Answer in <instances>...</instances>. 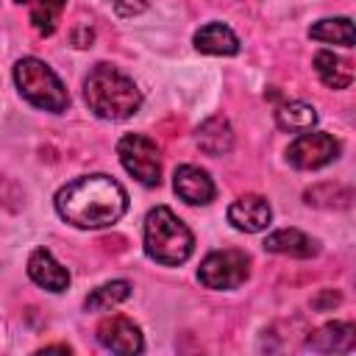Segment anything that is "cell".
<instances>
[{
	"instance_id": "cell-12",
	"label": "cell",
	"mask_w": 356,
	"mask_h": 356,
	"mask_svg": "<svg viewBox=\"0 0 356 356\" xmlns=\"http://www.w3.org/2000/svg\"><path fill=\"white\" fill-rule=\"evenodd\" d=\"M264 250L281 253V256H292V259H312L320 248H317V242L309 234H303L298 228H281V231L267 234Z\"/></svg>"
},
{
	"instance_id": "cell-6",
	"label": "cell",
	"mask_w": 356,
	"mask_h": 356,
	"mask_svg": "<svg viewBox=\"0 0 356 356\" xmlns=\"http://www.w3.org/2000/svg\"><path fill=\"white\" fill-rule=\"evenodd\" d=\"M250 273V256L236 248L214 250L200 261L197 278L209 289H236Z\"/></svg>"
},
{
	"instance_id": "cell-1",
	"label": "cell",
	"mask_w": 356,
	"mask_h": 356,
	"mask_svg": "<svg viewBox=\"0 0 356 356\" xmlns=\"http://www.w3.org/2000/svg\"><path fill=\"white\" fill-rule=\"evenodd\" d=\"M128 209L125 189L108 175H81L56 192V211L75 228H103Z\"/></svg>"
},
{
	"instance_id": "cell-8",
	"label": "cell",
	"mask_w": 356,
	"mask_h": 356,
	"mask_svg": "<svg viewBox=\"0 0 356 356\" xmlns=\"http://www.w3.org/2000/svg\"><path fill=\"white\" fill-rule=\"evenodd\" d=\"M97 342L111 353H139L145 348L139 325L122 314H111L97 325Z\"/></svg>"
},
{
	"instance_id": "cell-22",
	"label": "cell",
	"mask_w": 356,
	"mask_h": 356,
	"mask_svg": "<svg viewBox=\"0 0 356 356\" xmlns=\"http://www.w3.org/2000/svg\"><path fill=\"white\" fill-rule=\"evenodd\" d=\"M92 36H95L92 28H89V25H81V28L72 31V44H75V47H89V44H92Z\"/></svg>"
},
{
	"instance_id": "cell-17",
	"label": "cell",
	"mask_w": 356,
	"mask_h": 356,
	"mask_svg": "<svg viewBox=\"0 0 356 356\" xmlns=\"http://www.w3.org/2000/svg\"><path fill=\"white\" fill-rule=\"evenodd\" d=\"M275 122H278L281 131L303 134V131H312V128H314L317 111H314V106H309V103H303V100H289V103L278 106Z\"/></svg>"
},
{
	"instance_id": "cell-10",
	"label": "cell",
	"mask_w": 356,
	"mask_h": 356,
	"mask_svg": "<svg viewBox=\"0 0 356 356\" xmlns=\"http://www.w3.org/2000/svg\"><path fill=\"white\" fill-rule=\"evenodd\" d=\"M172 189L181 200L192 203V206H203L214 200V181L209 178L206 170L195 167V164H181L172 175Z\"/></svg>"
},
{
	"instance_id": "cell-18",
	"label": "cell",
	"mask_w": 356,
	"mask_h": 356,
	"mask_svg": "<svg viewBox=\"0 0 356 356\" xmlns=\"http://www.w3.org/2000/svg\"><path fill=\"white\" fill-rule=\"evenodd\" d=\"M17 3H28L31 6V25L39 36H50L61 19V11L67 6V0H17Z\"/></svg>"
},
{
	"instance_id": "cell-11",
	"label": "cell",
	"mask_w": 356,
	"mask_h": 356,
	"mask_svg": "<svg viewBox=\"0 0 356 356\" xmlns=\"http://www.w3.org/2000/svg\"><path fill=\"white\" fill-rule=\"evenodd\" d=\"M28 275H31L33 284H39L47 292H64L70 286V273L44 248H36L31 253V259H28Z\"/></svg>"
},
{
	"instance_id": "cell-13",
	"label": "cell",
	"mask_w": 356,
	"mask_h": 356,
	"mask_svg": "<svg viewBox=\"0 0 356 356\" xmlns=\"http://www.w3.org/2000/svg\"><path fill=\"white\" fill-rule=\"evenodd\" d=\"M306 345L323 353H348L356 345V328L353 323H328L320 331H314L306 339Z\"/></svg>"
},
{
	"instance_id": "cell-20",
	"label": "cell",
	"mask_w": 356,
	"mask_h": 356,
	"mask_svg": "<svg viewBox=\"0 0 356 356\" xmlns=\"http://www.w3.org/2000/svg\"><path fill=\"white\" fill-rule=\"evenodd\" d=\"M128 295H131L128 281H108V284L92 289V295L83 300V306H86V312H106V309H114L117 303H122Z\"/></svg>"
},
{
	"instance_id": "cell-21",
	"label": "cell",
	"mask_w": 356,
	"mask_h": 356,
	"mask_svg": "<svg viewBox=\"0 0 356 356\" xmlns=\"http://www.w3.org/2000/svg\"><path fill=\"white\" fill-rule=\"evenodd\" d=\"M108 3L120 17H134V14H142L150 0H108Z\"/></svg>"
},
{
	"instance_id": "cell-4",
	"label": "cell",
	"mask_w": 356,
	"mask_h": 356,
	"mask_svg": "<svg viewBox=\"0 0 356 356\" xmlns=\"http://www.w3.org/2000/svg\"><path fill=\"white\" fill-rule=\"evenodd\" d=\"M14 83L19 89V95L36 106V108H44V111H53V114H61L67 106H70V95L61 83V78L39 58L28 56V58H19L14 64Z\"/></svg>"
},
{
	"instance_id": "cell-15",
	"label": "cell",
	"mask_w": 356,
	"mask_h": 356,
	"mask_svg": "<svg viewBox=\"0 0 356 356\" xmlns=\"http://www.w3.org/2000/svg\"><path fill=\"white\" fill-rule=\"evenodd\" d=\"M197 147L206 153V156H222L234 147V131H231V122L225 117H209L197 134Z\"/></svg>"
},
{
	"instance_id": "cell-23",
	"label": "cell",
	"mask_w": 356,
	"mask_h": 356,
	"mask_svg": "<svg viewBox=\"0 0 356 356\" xmlns=\"http://www.w3.org/2000/svg\"><path fill=\"white\" fill-rule=\"evenodd\" d=\"M334 303H339V295H337V292H331V289H328L323 298H314V300H312V306H314V309H328V306H334Z\"/></svg>"
},
{
	"instance_id": "cell-9",
	"label": "cell",
	"mask_w": 356,
	"mask_h": 356,
	"mask_svg": "<svg viewBox=\"0 0 356 356\" xmlns=\"http://www.w3.org/2000/svg\"><path fill=\"white\" fill-rule=\"evenodd\" d=\"M270 220H273V209L261 195H242L228 206V222L236 231L259 234L270 225Z\"/></svg>"
},
{
	"instance_id": "cell-16",
	"label": "cell",
	"mask_w": 356,
	"mask_h": 356,
	"mask_svg": "<svg viewBox=\"0 0 356 356\" xmlns=\"http://www.w3.org/2000/svg\"><path fill=\"white\" fill-rule=\"evenodd\" d=\"M314 72L317 78L328 86V89H348L353 83V70H350V61L334 56L331 50H320L314 56Z\"/></svg>"
},
{
	"instance_id": "cell-5",
	"label": "cell",
	"mask_w": 356,
	"mask_h": 356,
	"mask_svg": "<svg viewBox=\"0 0 356 356\" xmlns=\"http://www.w3.org/2000/svg\"><path fill=\"white\" fill-rule=\"evenodd\" d=\"M117 156L122 167L145 186H159L161 181V161H159V147L150 136L145 134H125L117 142Z\"/></svg>"
},
{
	"instance_id": "cell-7",
	"label": "cell",
	"mask_w": 356,
	"mask_h": 356,
	"mask_svg": "<svg viewBox=\"0 0 356 356\" xmlns=\"http://www.w3.org/2000/svg\"><path fill=\"white\" fill-rule=\"evenodd\" d=\"M339 156V142L325 131H303L289 147L286 161L298 170H320Z\"/></svg>"
},
{
	"instance_id": "cell-2",
	"label": "cell",
	"mask_w": 356,
	"mask_h": 356,
	"mask_svg": "<svg viewBox=\"0 0 356 356\" xmlns=\"http://www.w3.org/2000/svg\"><path fill=\"white\" fill-rule=\"evenodd\" d=\"M83 100L97 117L117 122V120H128L139 111L142 92L117 67L97 64L83 81Z\"/></svg>"
},
{
	"instance_id": "cell-19",
	"label": "cell",
	"mask_w": 356,
	"mask_h": 356,
	"mask_svg": "<svg viewBox=\"0 0 356 356\" xmlns=\"http://www.w3.org/2000/svg\"><path fill=\"white\" fill-rule=\"evenodd\" d=\"M309 36H312V39H317V42L353 47V22H350V17L320 19L317 25H312V28H309Z\"/></svg>"
},
{
	"instance_id": "cell-3",
	"label": "cell",
	"mask_w": 356,
	"mask_h": 356,
	"mask_svg": "<svg viewBox=\"0 0 356 356\" xmlns=\"http://www.w3.org/2000/svg\"><path fill=\"white\" fill-rule=\"evenodd\" d=\"M192 245L195 236L192 231L167 209V206H156L147 211L145 217V253L167 267L184 264L192 256Z\"/></svg>"
},
{
	"instance_id": "cell-14",
	"label": "cell",
	"mask_w": 356,
	"mask_h": 356,
	"mask_svg": "<svg viewBox=\"0 0 356 356\" xmlns=\"http://www.w3.org/2000/svg\"><path fill=\"white\" fill-rule=\"evenodd\" d=\"M195 47L209 56H234L239 50V39L228 25L209 22L195 33Z\"/></svg>"
}]
</instances>
